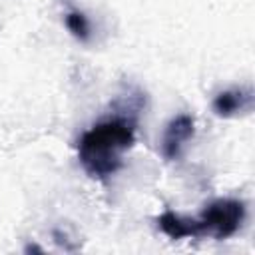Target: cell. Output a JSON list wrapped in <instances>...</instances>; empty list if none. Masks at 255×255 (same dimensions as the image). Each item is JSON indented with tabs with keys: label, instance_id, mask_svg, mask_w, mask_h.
I'll list each match as a JSON object with an SVG mask.
<instances>
[{
	"label": "cell",
	"instance_id": "1",
	"mask_svg": "<svg viewBox=\"0 0 255 255\" xmlns=\"http://www.w3.org/2000/svg\"><path fill=\"white\" fill-rule=\"evenodd\" d=\"M135 143V120L114 116L92 126L78 141V159L96 179H108L124 165V153Z\"/></svg>",
	"mask_w": 255,
	"mask_h": 255
},
{
	"label": "cell",
	"instance_id": "2",
	"mask_svg": "<svg viewBox=\"0 0 255 255\" xmlns=\"http://www.w3.org/2000/svg\"><path fill=\"white\" fill-rule=\"evenodd\" d=\"M247 215L245 203L241 199H215L205 209L201 215L195 219L197 227V237H213V239H227L239 231Z\"/></svg>",
	"mask_w": 255,
	"mask_h": 255
},
{
	"label": "cell",
	"instance_id": "3",
	"mask_svg": "<svg viewBox=\"0 0 255 255\" xmlns=\"http://www.w3.org/2000/svg\"><path fill=\"white\" fill-rule=\"evenodd\" d=\"M195 133V118L189 114L175 116L163 131L161 137V155L165 159H177L181 155L183 145L193 137Z\"/></svg>",
	"mask_w": 255,
	"mask_h": 255
},
{
	"label": "cell",
	"instance_id": "4",
	"mask_svg": "<svg viewBox=\"0 0 255 255\" xmlns=\"http://www.w3.org/2000/svg\"><path fill=\"white\" fill-rule=\"evenodd\" d=\"M251 106H253V92L245 88L219 92L213 100V112L219 118H233L237 114L249 112Z\"/></svg>",
	"mask_w": 255,
	"mask_h": 255
},
{
	"label": "cell",
	"instance_id": "5",
	"mask_svg": "<svg viewBox=\"0 0 255 255\" xmlns=\"http://www.w3.org/2000/svg\"><path fill=\"white\" fill-rule=\"evenodd\" d=\"M157 227L163 231L169 239H183V237H197L195 219H185L173 211H163L157 217Z\"/></svg>",
	"mask_w": 255,
	"mask_h": 255
},
{
	"label": "cell",
	"instance_id": "6",
	"mask_svg": "<svg viewBox=\"0 0 255 255\" xmlns=\"http://www.w3.org/2000/svg\"><path fill=\"white\" fill-rule=\"evenodd\" d=\"M64 22H66V28L72 32L74 38H78L80 42H88L90 40V22L82 12H78V10L68 12Z\"/></svg>",
	"mask_w": 255,
	"mask_h": 255
},
{
	"label": "cell",
	"instance_id": "7",
	"mask_svg": "<svg viewBox=\"0 0 255 255\" xmlns=\"http://www.w3.org/2000/svg\"><path fill=\"white\" fill-rule=\"evenodd\" d=\"M24 251H26V253H32V251H36V253H42V249H40L38 245H28Z\"/></svg>",
	"mask_w": 255,
	"mask_h": 255
}]
</instances>
